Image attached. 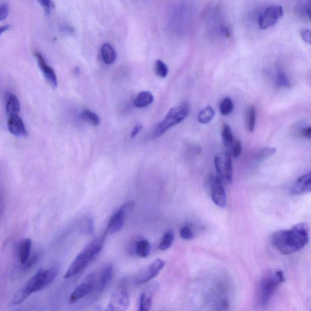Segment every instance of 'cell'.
I'll list each match as a JSON object with an SVG mask.
<instances>
[{
	"label": "cell",
	"instance_id": "obj_1",
	"mask_svg": "<svg viewBox=\"0 0 311 311\" xmlns=\"http://www.w3.org/2000/svg\"><path fill=\"white\" fill-rule=\"evenodd\" d=\"M309 226L306 223H299L292 228L277 231L272 235L273 247L284 255L299 252L309 242Z\"/></svg>",
	"mask_w": 311,
	"mask_h": 311
},
{
	"label": "cell",
	"instance_id": "obj_2",
	"mask_svg": "<svg viewBox=\"0 0 311 311\" xmlns=\"http://www.w3.org/2000/svg\"><path fill=\"white\" fill-rule=\"evenodd\" d=\"M57 268L41 270L30 278L14 295L12 303L19 305L25 301L32 294L45 288L57 276Z\"/></svg>",
	"mask_w": 311,
	"mask_h": 311
},
{
	"label": "cell",
	"instance_id": "obj_3",
	"mask_svg": "<svg viewBox=\"0 0 311 311\" xmlns=\"http://www.w3.org/2000/svg\"><path fill=\"white\" fill-rule=\"evenodd\" d=\"M105 237L91 241L75 258L70 265L68 271L64 274V279H70L85 270L90 263L100 254L103 248Z\"/></svg>",
	"mask_w": 311,
	"mask_h": 311
},
{
	"label": "cell",
	"instance_id": "obj_4",
	"mask_svg": "<svg viewBox=\"0 0 311 311\" xmlns=\"http://www.w3.org/2000/svg\"><path fill=\"white\" fill-rule=\"evenodd\" d=\"M285 281V277L282 271L272 272L263 277L258 285L256 291V299L259 304L261 306L267 305L279 286Z\"/></svg>",
	"mask_w": 311,
	"mask_h": 311
},
{
	"label": "cell",
	"instance_id": "obj_5",
	"mask_svg": "<svg viewBox=\"0 0 311 311\" xmlns=\"http://www.w3.org/2000/svg\"><path fill=\"white\" fill-rule=\"evenodd\" d=\"M190 106L187 103L171 109L163 120L154 131V138L159 137L174 126L180 124L186 119L190 113Z\"/></svg>",
	"mask_w": 311,
	"mask_h": 311
},
{
	"label": "cell",
	"instance_id": "obj_6",
	"mask_svg": "<svg viewBox=\"0 0 311 311\" xmlns=\"http://www.w3.org/2000/svg\"><path fill=\"white\" fill-rule=\"evenodd\" d=\"M215 167L218 178L223 184L227 186L231 184L233 177L231 153L223 152L218 154L215 158Z\"/></svg>",
	"mask_w": 311,
	"mask_h": 311
},
{
	"label": "cell",
	"instance_id": "obj_7",
	"mask_svg": "<svg viewBox=\"0 0 311 311\" xmlns=\"http://www.w3.org/2000/svg\"><path fill=\"white\" fill-rule=\"evenodd\" d=\"M134 207L133 201H128L120 207L118 211L115 212L109 221L106 233L115 234L119 232L124 226L126 215L133 211Z\"/></svg>",
	"mask_w": 311,
	"mask_h": 311
},
{
	"label": "cell",
	"instance_id": "obj_8",
	"mask_svg": "<svg viewBox=\"0 0 311 311\" xmlns=\"http://www.w3.org/2000/svg\"><path fill=\"white\" fill-rule=\"evenodd\" d=\"M284 15V10L280 5H271L266 8L260 16L259 25L260 29H270L276 24Z\"/></svg>",
	"mask_w": 311,
	"mask_h": 311
},
{
	"label": "cell",
	"instance_id": "obj_9",
	"mask_svg": "<svg viewBox=\"0 0 311 311\" xmlns=\"http://www.w3.org/2000/svg\"><path fill=\"white\" fill-rule=\"evenodd\" d=\"M165 264L163 260L159 259L143 269L136 276V281L137 284H145L158 276L164 268Z\"/></svg>",
	"mask_w": 311,
	"mask_h": 311
},
{
	"label": "cell",
	"instance_id": "obj_10",
	"mask_svg": "<svg viewBox=\"0 0 311 311\" xmlns=\"http://www.w3.org/2000/svg\"><path fill=\"white\" fill-rule=\"evenodd\" d=\"M130 305V298H129L127 291L124 289H119L115 291L111 296L110 302L108 305L106 311H120L127 309Z\"/></svg>",
	"mask_w": 311,
	"mask_h": 311
},
{
	"label": "cell",
	"instance_id": "obj_11",
	"mask_svg": "<svg viewBox=\"0 0 311 311\" xmlns=\"http://www.w3.org/2000/svg\"><path fill=\"white\" fill-rule=\"evenodd\" d=\"M95 284H96L95 283V275L94 274H89L86 277L85 281L75 288L73 292L72 293L69 297V304H75L78 300L87 296L94 290Z\"/></svg>",
	"mask_w": 311,
	"mask_h": 311
},
{
	"label": "cell",
	"instance_id": "obj_12",
	"mask_svg": "<svg viewBox=\"0 0 311 311\" xmlns=\"http://www.w3.org/2000/svg\"><path fill=\"white\" fill-rule=\"evenodd\" d=\"M211 197L212 201L217 206L221 208L226 206L227 197L224 184L218 176L213 179L212 182Z\"/></svg>",
	"mask_w": 311,
	"mask_h": 311
},
{
	"label": "cell",
	"instance_id": "obj_13",
	"mask_svg": "<svg viewBox=\"0 0 311 311\" xmlns=\"http://www.w3.org/2000/svg\"><path fill=\"white\" fill-rule=\"evenodd\" d=\"M35 57L37 60L39 67L45 77L46 80L53 88H56L58 86V79L54 69L47 63L43 56L40 52H35Z\"/></svg>",
	"mask_w": 311,
	"mask_h": 311
},
{
	"label": "cell",
	"instance_id": "obj_14",
	"mask_svg": "<svg viewBox=\"0 0 311 311\" xmlns=\"http://www.w3.org/2000/svg\"><path fill=\"white\" fill-rule=\"evenodd\" d=\"M311 191V172L299 177L291 187V193L294 195L306 194Z\"/></svg>",
	"mask_w": 311,
	"mask_h": 311
},
{
	"label": "cell",
	"instance_id": "obj_15",
	"mask_svg": "<svg viewBox=\"0 0 311 311\" xmlns=\"http://www.w3.org/2000/svg\"><path fill=\"white\" fill-rule=\"evenodd\" d=\"M8 128L13 135L18 137H26L28 133L26 127L19 115L10 116L8 120Z\"/></svg>",
	"mask_w": 311,
	"mask_h": 311
},
{
	"label": "cell",
	"instance_id": "obj_16",
	"mask_svg": "<svg viewBox=\"0 0 311 311\" xmlns=\"http://www.w3.org/2000/svg\"><path fill=\"white\" fill-rule=\"evenodd\" d=\"M130 249L131 253L136 254L139 257L145 258L150 254L151 245L147 240L142 238H138L134 240L133 245Z\"/></svg>",
	"mask_w": 311,
	"mask_h": 311
},
{
	"label": "cell",
	"instance_id": "obj_17",
	"mask_svg": "<svg viewBox=\"0 0 311 311\" xmlns=\"http://www.w3.org/2000/svg\"><path fill=\"white\" fill-rule=\"evenodd\" d=\"M113 274V266L111 264L106 265L101 271L99 279L96 283L97 290L102 292L107 287L111 281Z\"/></svg>",
	"mask_w": 311,
	"mask_h": 311
},
{
	"label": "cell",
	"instance_id": "obj_18",
	"mask_svg": "<svg viewBox=\"0 0 311 311\" xmlns=\"http://www.w3.org/2000/svg\"><path fill=\"white\" fill-rule=\"evenodd\" d=\"M154 100L153 94L150 92L142 91L137 95L134 104L137 108H144L149 106Z\"/></svg>",
	"mask_w": 311,
	"mask_h": 311
},
{
	"label": "cell",
	"instance_id": "obj_19",
	"mask_svg": "<svg viewBox=\"0 0 311 311\" xmlns=\"http://www.w3.org/2000/svg\"><path fill=\"white\" fill-rule=\"evenodd\" d=\"M32 244V240L28 238V239L23 240L19 246V259L23 265L26 264L29 259Z\"/></svg>",
	"mask_w": 311,
	"mask_h": 311
},
{
	"label": "cell",
	"instance_id": "obj_20",
	"mask_svg": "<svg viewBox=\"0 0 311 311\" xmlns=\"http://www.w3.org/2000/svg\"><path fill=\"white\" fill-rule=\"evenodd\" d=\"M101 52L103 60L106 64L110 65L115 62L117 58L116 50L110 44H103Z\"/></svg>",
	"mask_w": 311,
	"mask_h": 311
},
{
	"label": "cell",
	"instance_id": "obj_21",
	"mask_svg": "<svg viewBox=\"0 0 311 311\" xmlns=\"http://www.w3.org/2000/svg\"><path fill=\"white\" fill-rule=\"evenodd\" d=\"M21 105L18 98L14 94H11L8 99L6 111L9 116L17 115L20 112Z\"/></svg>",
	"mask_w": 311,
	"mask_h": 311
},
{
	"label": "cell",
	"instance_id": "obj_22",
	"mask_svg": "<svg viewBox=\"0 0 311 311\" xmlns=\"http://www.w3.org/2000/svg\"><path fill=\"white\" fill-rule=\"evenodd\" d=\"M221 137L224 147L227 148H231L234 144V136L231 127L228 124H224L222 131H221Z\"/></svg>",
	"mask_w": 311,
	"mask_h": 311
},
{
	"label": "cell",
	"instance_id": "obj_23",
	"mask_svg": "<svg viewBox=\"0 0 311 311\" xmlns=\"http://www.w3.org/2000/svg\"><path fill=\"white\" fill-rule=\"evenodd\" d=\"M215 116V111L211 106H207L199 113L198 120L201 124L206 125L211 122Z\"/></svg>",
	"mask_w": 311,
	"mask_h": 311
},
{
	"label": "cell",
	"instance_id": "obj_24",
	"mask_svg": "<svg viewBox=\"0 0 311 311\" xmlns=\"http://www.w3.org/2000/svg\"><path fill=\"white\" fill-rule=\"evenodd\" d=\"M174 234L172 231H169L162 236L158 249L161 251H165L169 249L174 241Z\"/></svg>",
	"mask_w": 311,
	"mask_h": 311
},
{
	"label": "cell",
	"instance_id": "obj_25",
	"mask_svg": "<svg viewBox=\"0 0 311 311\" xmlns=\"http://www.w3.org/2000/svg\"><path fill=\"white\" fill-rule=\"evenodd\" d=\"M246 127L249 132H253L256 122V111L254 106L249 108L246 113Z\"/></svg>",
	"mask_w": 311,
	"mask_h": 311
},
{
	"label": "cell",
	"instance_id": "obj_26",
	"mask_svg": "<svg viewBox=\"0 0 311 311\" xmlns=\"http://www.w3.org/2000/svg\"><path fill=\"white\" fill-rule=\"evenodd\" d=\"M151 301H152V295L151 293H142L139 299V311H149L151 307Z\"/></svg>",
	"mask_w": 311,
	"mask_h": 311
},
{
	"label": "cell",
	"instance_id": "obj_27",
	"mask_svg": "<svg viewBox=\"0 0 311 311\" xmlns=\"http://www.w3.org/2000/svg\"><path fill=\"white\" fill-rule=\"evenodd\" d=\"M82 117L88 124L95 126V127L100 124V119L99 116L90 110H84L82 113Z\"/></svg>",
	"mask_w": 311,
	"mask_h": 311
},
{
	"label": "cell",
	"instance_id": "obj_28",
	"mask_svg": "<svg viewBox=\"0 0 311 311\" xmlns=\"http://www.w3.org/2000/svg\"><path fill=\"white\" fill-rule=\"evenodd\" d=\"M234 108V103L229 97H226L221 101L220 105V113L223 116H227L232 113Z\"/></svg>",
	"mask_w": 311,
	"mask_h": 311
},
{
	"label": "cell",
	"instance_id": "obj_29",
	"mask_svg": "<svg viewBox=\"0 0 311 311\" xmlns=\"http://www.w3.org/2000/svg\"><path fill=\"white\" fill-rule=\"evenodd\" d=\"M276 85L278 88H289L291 86L290 80L282 70H279L276 76Z\"/></svg>",
	"mask_w": 311,
	"mask_h": 311
},
{
	"label": "cell",
	"instance_id": "obj_30",
	"mask_svg": "<svg viewBox=\"0 0 311 311\" xmlns=\"http://www.w3.org/2000/svg\"><path fill=\"white\" fill-rule=\"evenodd\" d=\"M276 148L274 147L263 148L261 150L258 151V153L256 154V160L259 162L265 161V159L274 155L276 153Z\"/></svg>",
	"mask_w": 311,
	"mask_h": 311
},
{
	"label": "cell",
	"instance_id": "obj_31",
	"mask_svg": "<svg viewBox=\"0 0 311 311\" xmlns=\"http://www.w3.org/2000/svg\"><path fill=\"white\" fill-rule=\"evenodd\" d=\"M155 72L159 77L165 78L167 76L169 73V68H168L166 64L163 61L159 60L156 61L155 64Z\"/></svg>",
	"mask_w": 311,
	"mask_h": 311
},
{
	"label": "cell",
	"instance_id": "obj_32",
	"mask_svg": "<svg viewBox=\"0 0 311 311\" xmlns=\"http://www.w3.org/2000/svg\"><path fill=\"white\" fill-rule=\"evenodd\" d=\"M81 230L84 234H91L94 232V223L91 217L86 218L81 224Z\"/></svg>",
	"mask_w": 311,
	"mask_h": 311
},
{
	"label": "cell",
	"instance_id": "obj_33",
	"mask_svg": "<svg viewBox=\"0 0 311 311\" xmlns=\"http://www.w3.org/2000/svg\"><path fill=\"white\" fill-rule=\"evenodd\" d=\"M181 237L184 240H190L194 237L193 232L188 226H184L180 230Z\"/></svg>",
	"mask_w": 311,
	"mask_h": 311
},
{
	"label": "cell",
	"instance_id": "obj_34",
	"mask_svg": "<svg viewBox=\"0 0 311 311\" xmlns=\"http://www.w3.org/2000/svg\"><path fill=\"white\" fill-rule=\"evenodd\" d=\"M40 2L42 7H43L44 11L47 14H50V12L54 8V4H53L51 0H38Z\"/></svg>",
	"mask_w": 311,
	"mask_h": 311
},
{
	"label": "cell",
	"instance_id": "obj_35",
	"mask_svg": "<svg viewBox=\"0 0 311 311\" xmlns=\"http://www.w3.org/2000/svg\"><path fill=\"white\" fill-rule=\"evenodd\" d=\"M232 154L234 158H237L239 157L242 152V144L240 141H236L234 142L232 145Z\"/></svg>",
	"mask_w": 311,
	"mask_h": 311
},
{
	"label": "cell",
	"instance_id": "obj_36",
	"mask_svg": "<svg viewBox=\"0 0 311 311\" xmlns=\"http://www.w3.org/2000/svg\"><path fill=\"white\" fill-rule=\"evenodd\" d=\"M9 13V5L4 3L0 5V21H3L7 18Z\"/></svg>",
	"mask_w": 311,
	"mask_h": 311
},
{
	"label": "cell",
	"instance_id": "obj_37",
	"mask_svg": "<svg viewBox=\"0 0 311 311\" xmlns=\"http://www.w3.org/2000/svg\"><path fill=\"white\" fill-rule=\"evenodd\" d=\"M301 37L302 40L305 43L310 44L311 40V32L310 30H302L301 33Z\"/></svg>",
	"mask_w": 311,
	"mask_h": 311
},
{
	"label": "cell",
	"instance_id": "obj_38",
	"mask_svg": "<svg viewBox=\"0 0 311 311\" xmlns=\"http://www.w3.org/2000/svg\"><path fill=\"white\" fill-rule=\"evenodd\" d=\"M142 125L141 124H137L133 129L132 131H131V138H134L135 137L137 134L140 133V131L142 130Z\"/></svg>",
	"mask_w": 311,
	"mask_h": 311
},
{
	"label": "cell",
	"instance_id": "obj_39",
	"mask_svg": "<svg viewBox=\"0 0 311 311\" xmlns=\"http://www.w3.org/2000/svg\"><path fill=\"white\" fill-rule=\"evenodd\" d=\"M301 134L305 138L310 139L311 135V127L303 128L301 131Z\"/></svg>",
	"mask_w": 311,
	"mask_h": 311
},
{
	"label": "cell",
	"instance_id": "obj_40",
	"mask_svg": "<svg viewBox=\"0 0 311 311\" xmlns=\"http://www.w3.org/2000/svg\"><path fill=\"white\" fill-rule=\"evenodd\" d=\"M9 26H4L0 27V37L2 35V33L7 31L9 29Z\"/></svg>",
	"mask_w": 311,
	"mask_h": 311
}]
</instances>
